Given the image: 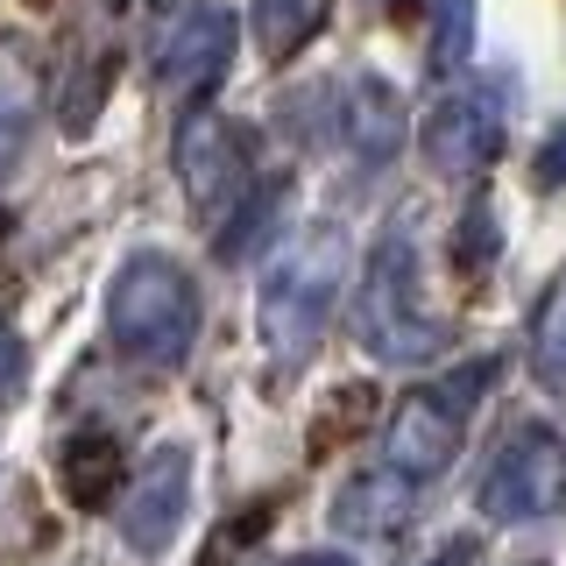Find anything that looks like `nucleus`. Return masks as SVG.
I'll return each instance as SVG.
<instances>
[{
	"mask_svg": "<svg viewBox=\"0 0 566 566\" xmlns=\"http://www.w3.org/2000/svg\"><path fill=\"white\" fill-rule=\"evenodd\" d=\"M29 8H50V0H29Z\"/></svg>",
	"mask_w": 566,
	"mask_h": 566,
	"instance_id": "obj_22",
	"label": "nucleus"
},
{
	"mask_svg": "<svg viewBox=\"0 0 566 566\" xmlns=\"http://www.w3.org/2000/svg\"><path fill=\"white\" fill-rule=\"evenodd\" d=\"M340 276H347V241L333 234V227L297 234L270 262L262 297H255V318H262V347H270L276 368L305 361V354L318 347V333H326V318H333V297H340Z\"/></svg>",
	"mask_w": 566,
	"mask_h": 566,
	"instance_id": "obj_2",
	"label": "nucleus"
},
{
	"mask_svg": "<svg viewBox=\"0 0 566 566\" xmlns=\"http://www.w3.org/2000/svg\"><path fill=\"white\" fill-rule=\"evenodd\" d=\"M283 199H291V177H262V185H248V191H241L234 227H220V241H212V248H220L227 262H241L248 248H255V241L283 220Z\"/></svg>",
	"mask_w": 566,
	"mask_h": 566,
	"instance_id": "obj_14",
	"label": "nucleus"
},
{
	"mask_svg": "<svg viewBox=\"0 0 566 566\" xmlns=\"http://www.w3.org/2000/svg\"><path fill=\"white\" fill-rule=\"evenodd\" d=\"M418 149L439 177H482L495 156H503V114H495L482 93L439 99L418 128Z\"/></svg>",
	"mask_w": 566,
	"mask_h": 566,
	"instance_id": "obj_9",
	"label": "nucleus"
},
{
	"mask_svg": "<svg viewBox=\"0 0 566 566\" xmlns=\"http://www.w3.org/2000/svg\"><path fill=\"white\" fill-rule=\"evenodd\" d=\"M495 368H503L495 354H474L468 368H453V376L411 389V397L389 411V432H382L389 468L411 474V482H432V474H447L453 453H460V439H468L474 403H482L489 382H495Z\"/></svg>",
	"mask_w": 566,
	"mask_h": 566,
	"instance_id": "obj_4",
	"label": "nucleus"
},
{
	"mask_svg": "<svg viewBox=\"0 0 566 566\" xmlns=\"http://www.w3.org/2000/svg\"><path fill=\"white\" fill-rule=\"evenodd\" d=\"M120 474H128V453H120V439L99 432V424H78L57 447V482H64L71 510H99L106 495L120 489Z\"/></svg>",
	"mask_w": 566,
	"mask_h": 566,
	"instance_id": "obj_10",
	"label": "nucleus"
},
{
	"mask_svg": "<svg viewBox=\"0 0 566 566\" xmlns=\"http://www.w3.org/2000/svg\"><path fill=\"white\" fill-rule=\"evenodd\" d=\"M531 347H538V376L566 389V291H553L538 305V340Z\"/></svg>",
	"mask_w": 566,
	"mask_h": 566,
	"instance_id": "obj_16",
	"label": "nucleus"
},
{
	"mask_svg": "<svg viewBox=\"0 0 566 566\" xmlns=\"http://www.w3.org/2000/svg\"><path fill=\"white\" fill-rule=\"evenodd\" d=\"M22 389H29V347L14 340V326L0 318V411L22 403Z\"/></svg>",
	"mask_w": 566,
	"mask_h": 566,
	"instance_id": "obj_17",
	"label": "nucleus"
},
{
	"mask_svg": "<svg viewBox=\"0 0 566 566\" xmlns=\"http://www.w3.org/2000/svg\"><path fill=\"white\" fill-rule=\"evenodd\" d=\"M185 503H191V453L185 447H156L135 468L128 503H120V538H128V553H142V559L164 553L177 538V524H185Z\"/></svg>",
	"mask_w": 566,
	"mask_h": 566,
	"instance_id": "obj_8",
	"label": "nucleus"
},
{
	"mask_svg": "<svg viewBox=\"0 0 566 566\" xmlns=\"http://www.w3.org/2000/svg\"><path fill=\"white\" fill-rule=\"evenodd\" d=\"M347 142L368 156V164L397 156V142H403V106H397V93H389L382 78H354V85H347Z\"/></svg>",
	"mask_w": 566,
	"mask_h": 566,
	"instance_id": "obj_12",
	"label": "nucleus"
},
{
	"mask_svg": "<svg viewBox=\"0 0 566 566\" xmlns=\"http://www.w3.org/2000/svg\"><path fill=\"white\" fill-rule=\"evenodd\" d=\"M291 566H354L347 553H305V559H291Z\"/></svg>",
	"mask_w": 566,
	"mask_h": 566,
	"instance_id": "obj_21",
	"label": "nucleus"
},
{
	"mask_svg": "<svg viewBox=\"0 0 566 566\" xmlns=\"http://www.w3.org/2000/svg\"><path fill=\"white\" fill-rule=\"evenodd\" d=\"M474 553H482L474 538H453V545H447V559H439V566H474Z\"/></svg>",
	"mask_w": 566,
	"mask_h": 566,
	"instance_id": "obj_20",
	"label": "nucleus"
},
{
	"mask_svg": "<svg viewBox=\"0 0 566 566\" xmlns=\"http://www.w3.org/2000/svg\"><path fill=\"white\" fill-rule=\"evenodd\" d=\"M474 50V0H432V78H453Z\"/></svg>",
	"mask_w": 566,
	"mask_h": 566,
	"instance_id": "obj_15",
	"label": "nucleus"
},
{
	"mask_svg": "<svg viewBox=\"0 0 566 566\" xmlns=\"http://www.w3.org/2000/svg\"><path fill=\"white\" fill-rule=\"evenodd\" d=\"M474 503H482L489 524H538L566 510V439L553 424H517L482 468Z\"/></svg>",
	"mask_w": 566,
	"mask_h": 566,
	"instance_id": "obj_5",
	"label": "nucleus"
},
{
	"mask_svg": "<svg viewBox=\"0 0 566 566\" xmlns=\"http://www.w3.org/2000/svg\"><path fill=\"white\" fill-rule=\"evenodd\" d=\"M106 333L142 368H177L199 340V283L170 255H128L106 283Z\"/></svg>",
	"mask_w": 566,
	"mask_h": 566,
	"instance_id": "obj_1",
	"label": "nucleus"
},
{
	"mask_svg": "<svg viewBox=\"0 0 566 566\" xmlns=\"http://www.w3.org/2000/svg\"><path fill=\"white\" fill-rule=\"evenodd\" d=\"M524 566H538V559H524Z\"/></svg>",
	"mask_w": 566,
	"mask_h": 566,
	"instance_id": "obj_23",
	"label": "nucleus"
},
{
	"mask_svg": "<svg viewBox=\"0 0 566 566\" xmlns=\"http://www.w3.org/2000/svg\"><path fill=\"white\" fill-rule=\"evenodd\" d=\"M354 340L376 354V361H397V368L432 361L447 347V326L424 312V291H418V248L397 227L361 262V283H354Z\"/></svg>",
	"mask_w": 566,
	"mask_h": 566,
	"instance_id": "obj_3",
	"label": "nucleus"
},
{
	"mask_svg": "<svg viewBox=\"0 0 566 566\" xmlns=\"http://www.w3.org/2000/svg\"><path fill=\"white\" fill-rule=\"evenodd\" d=\"M418 510V482L397 468L382 474H354V482L333 495V531H354V538H382Z\"/></svg>",
	"mask_w": 566,
	"mask_h": 566,
	"instance_id": "obj_11",
	"label": "nucleus"
},
{
	"mask_svg": "<svg viewBox=\"0 0 566 566\" xmlns=\"http://www.w3.org/2000/svg\"><path fill=\"white\" fill-rule=\"evenodd\" d=\"M453 248H460V270H468V262H482L489 248H495V220H489V206H468V220H460Z\"/></svg>",
	"mask_w": 566,
	"mask_h": 566,
	"instance_id": "obj_18",
	"label": "nucleus"
},
{
	"mask_svg": "<svg viewBox=\"0 0 566 566\" xmlns=\"http://www.w3.org/2000/svg\"><path fill=\"white\" fill-rule=\"evenodd\" d=\"M149 64H156V85L177 99L212 93L227 78V64H234V14L220 0H177L164 22H156Z\"/></svg>",
	"mask_w": 566,
	"mask_h": 566,
	"instance_id": "obj_6",
	"label": "nucleus"
},
{
	"mask_svg": "<svg viewBox=\"0 0 566 566\" xmlns=\"http://www.w3.org/2000/svg\"><path fill=\"white\" fill-rule=\"evenodd\" d=\"M538 185H566V128L545 142V156H538Z\"/></svg>",
	"mask_w": 566,
	"mask_h": 566,
	"instance_id": "obj_19",
	"label": "nucleus"
},
{
	"mask_svg": "<svg viewBox=\"0 0 566 566\" xmlns=\"http://www.w3.org/2000/svg\"><path fill=\"white\" fill-rule=\"evenodd\" d=\"M318 14H326V0H248V29H255V43H262L270 64L297 57V50L312 43Z\"/></svg>",
	"mask_w": 566,
	"mask_h": 566,
	"instance_id": "obj_13",
	"label": "nucleus"
},
{
	"mask_svg": "<svg viewBox=\"0 0 566 566\" xmlns=\"http://www.w3.org/2000/svg\"><path fill=\"white\" fill-rule=\"evenodd\" d=\"M170 164H177V185L191 191V206H199V212H227V206H241V191H248V164H255V149H248V128H234L227 114L191 106V114L177 120Z\"/></svg>",
	"mask_w": 566,
	"mask_h": 566,
	"instance_id": "obj_7",
	"label": "nucleus"
}]
</instances>
